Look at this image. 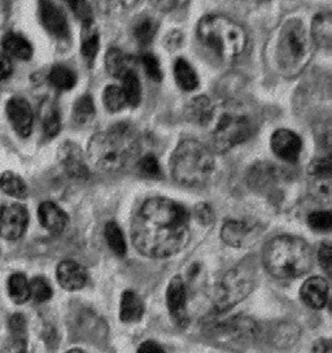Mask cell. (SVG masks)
Segmentation results:
<instances>
[{"instance_id":"18","label":"cell","mask_w":332,"mask_h":353,"mask_svg":"<svg viewBox=\"0 0 332 353\" xmlns=\"http://www.w3.org/2000/svg\"><path fill=\"white\" fill-rule=\"evenodd\" d=\"M310 37H311L313 42L317 44L320 48H324V50L331 48L332 19L330 13L323 12L313 19Z\"/></svg>"},{"instance_id":"6","label":"cell","mask_w":332,"mask_h":353,"mask_svg":"<svg viewBox=\"0 0 332 353\" xmlns=\"http://www.w3.org/2000/svg\"><path fill=\"white\" fill-rule=\"evenodd\" d=\"M310 38L304 23L293 19L288 20L280 29L278 37V66L284 76L299 74L309 61Z\"/></svg>"},{"instance_id":"41","label":"cell","mask_w":332,"mask_h":353,"mask_svg":"<svg viewBox=\"0 0 332 353\" xmlns=\"http://www.w3.org/2000/svg\"><path fill=\"white\" fill-rule=\"evenodd\" d=\"M8 326H10V331H11L13 339L26 341V320L23 314H20V313L13 314L10 319Z\"/></svg>"},{"instance_id":"38","label":"cell","mask_w":332,"mask_h":353,"mask_svg":"<svg viewBox=\"0 0 332 353\" xmlns=\"http://www.w3.org/2000/svg\"><path fill=\"white\" fill-rule=\"evenodd\" d=\"M138 169L142 176L151 179H157L161 176V166L158 164L157 159L152 154H147L143 159H141Z\"/></svg>"},{"instance_id":"2","label":"cell","mask_w":332,"mask_h":353,"mask_svg":"<svg viewBox=\"0 0 332 353\" xmlns=\"http://www.w3.org/2000/svg\"><path fill=\"white\" fill-rule=\"evenodd\" d=\"M138 134L129 123H117L95 134L89 143L90 161L103 172H116L138 152Z\"/></svg>"},{"instance_id":"30","label":"cell","mask_w":332,"mask_h":353,"mask_svg":"<svg viewBox=\"0 0 332 353\" xmlns=\"http://www.w3.org/2000/svg\"><path fill=\"white\" fill-rule=\"evenodd\" d=\"M50 83L61 91H69L77 83L76 73L65 65H55L50 72Z\"/></svg>"},{"instance_id":"28","label":"cell","mask_w":332,"mask_h":353,"mask_svg":"<svg viewBox=\"0 0 332 353\" xmlns=\"http://www.w3.org/2000/svg\"><path fill=\"white\" fill-rule=\"evenodd\" d=\"M122 92L125 95V99L127 105L136 107L141 99H142V85L138 78V74L135 70L127 72L123 77L121 78Z\"/></svg>"},{"instance_id":"29","label":"cell","mask_w":332,"mask_h":353,"mask_svg":"<svg viewBox=\"0 0 332 353\" xmlns=\"http://www.w3.org/2000/svg\"><path fill=\"white\" fill-rule=\"evenodd\" d=\"M0 188L4 194L14 199H25L28 196V186L23 178L12 172H6L0 176Z\"/></svg>"},{"instance_id":"43","label":"cell","mask_w":332,"mask_h":353,"mask_svg":"<svg viewBox=\"0 0 332 353\" xmlns=\"http://www.w3.org/2000/svg\"><path fill=\"white\" fill-rule=\"evenodd\" d=\"M318 259H320L322 268H323L327 273H330V272H331L332 256L331 245H330L329 243H324V244H322L321 247H320Z\"/></svg>"},{"instance_id":"26","label":"cell","mask_w":332,"mask_h":353,"mask_svg":"<svg viewBox=\"0 0 332 353\" xmlns=\"http://www.w3.org/2000/svg\"><path fill=\"white\" fill-rule=\"evenodd\" d=\"M8 295L16 304H23L30 299V281L23 273H14L8 278Z\"/></svg>"},{"instance_id":"36","label":"cell","mask_w":332,"mask_h":353,"mask_svg":"<svg viewBox=\"0 0 332 353\" xmlns=\"http://www.w3.org/2000/svg\"><path fill=\"white\" fill-rule=\"evenodd\" d=\"M52 296V287L43 276H35L30 281V298L37 303H45Z\"/></svg>"},{"instance_id":"23","label":"cell","mask_w":332,"mask_h":353,"mask_svg":"<svg viewBox=\"0 0 332 353\" xmlns=\"http://www.w3.org/2000/svg\"><path fill=\"white\" fill-rule=\"evenodd\" d=\"M187 117L196 125L209 123L214 117V108L211 100L205 97L195 98L187 108Z\"/></svg>"},{"instance_id":"39","label":"cell","mask_w":332,"mask_h":353,"mask_svg":"<svg viewBox=\"0 0 332 353\" xmlns=\"http://www.w3.org/2000/svg\"><path fill=\"white\" fill-rule=\"evenodd\" d=\"M70 7L72 12L76 14L82 23L92 21V10L87 0H63Z\"/></svg>"},{"instance_id":"47","label":"cell","mask_w":332,"mask_h":353,"mask_svg":"<svg viewBox=\"0 0 332 353\" xmlns=\"http://www.w3.org/2000/svg\"><path fill=\"white\" fill-rule=\"evenodd\" d=\"M313 353H330V345L329 342L326 341H321L320 343H317L313 348Z\"/></svg>"},{"instance_id":"11","label":"cell","mask_w":332,"mask_h":353,"mask_svg":"<svg viewBox=\"0 0 332 353\" xmlns=\"http://www.w3.org/2000/svg\"><path fill=\"white\" fill-rule=\"evenodd\" d=\"M7 116L14 132L20 137L28 138L33 130V110L29 101L20 97H14L7 103Z\"/></svg>"},{"instance_id":"1","label":"cell","mask_w":332,"mask_h":353,"mask_svg":"<svg viewBox=\"0 0 332 353\" xmlns=\"http://www.w3.org/2000/svg\"><path fill=\"white\" fill-rule=\"evenodd\" d=\"M189 236V213L170 199H148L134 217V245L147 257L165 259L178 254Z\"/></svg>"},{"instance_id":"40","label":"cell","mask_w":332,"mask_h":353,"mask_svg":"<svg viewBox=\"0 0 332 353\" xmlns=\"http://www.w3.org/2000/svg\"><path fill=\"white\" fill-rule=\"evenodd\" d=\"M142 65L144 68V72L147 76L151 78L152 81H161L163 78V72H161V65L160 61L155 55L152 54H144L142 56Z\"/></svg>"},{"instance_id":"35","label":"cell","mask_w":332,"mask_h":353,"mask_svg":"<svg viewBox=\"0 0 332 353\" xmlns=\"http://www.w3.org/2000/svg\"><path fill=\"white\" fill-rule=\"evenodd\" d=\"M103 101L110 112H120L125 105H127L120 86H108L105 88L103 94Z\"/></svg>"},{"instance_id":"45","label":"cell","mask_w":332,"mask_h":353,"mask_svg":"<svg viewBox=\"0 0 332 353\" xmlns=\"http://www.w3.org/2000/svg\"><path fill=\"white\" fill-rule=\"evenodd\" d=\"M3 353H26V341L13 339L4 347Z\"/></svg>"},{"instance_id":"15","label":"cell","mask_w":332,"mask_h":353,"mask_svg":"<svg viewBox=\"0 0 332 353\" xmlns=\"http://www.w3.org/2000/svg\"><path fill=\"white\" fill-rule=\"evenodd\" d=\"M56 276L60 286L68 291L81 290L87 282V273L85 268L73 260L61 261L57 266Z\"/></svg>"},{"instance_id":"4","label":"cell","mask_w":332,"mask_h":353,"mask_svg":"<svg viewBox=\"0 0 332 353\" xmlns=\"http://www.w3.org/2000/svg\"><path fill=\"white\" fill-rule=\"evenodd\" d=\"M172 176L178 183L187 188L205 185L214 170V157L211 150L195 139L178 144L170 160Z\"/></svg>"},{"instance_id":"27","label":"cell","mask_w":332,"mask_h":353,"mask_svg":"<svg viewBox=\"0 0 332 353\" xmlns=\"http://www.w3.org/2000/svg\"><path fill=\"white\" fill-rule=\"evenodd\" d=\"M248 226L242 221H227L222 228L223 242L233 247H240L248 236Z\"/></svg>"},{"instance_id":"31","label":"cell","mask_w":332,"mask_h":353,"mask_svg":"<svg viewBox=\"0 0 332 353\" xmlns=\"http://www.w3.org/2000/svg\"><path fill=\"white\" fill-rule=\"evenodd\" d=\"M157 33V23L149 16L139 17L133 26L134 38L142 46L151 43Z\"/></svg>"},{"instance_id":"7","label":"cell","mask_w":332,"mask_h":353,"mask_svg":"<svg viewBox=\"0 0 332 353\" xmlns=\"http://www.w3.org/2000/svg\"><path fill=\"white\" fill-rule=\"evenodd\" d=\"M256 285V272L251 264H240L226 272L217 282L213 291L214 308L226 312L253 291Z\"/></svg>"},{"instance_id":"3","label":"cell","mask_w":332,"mask_h":353,"mask_svg":"<svg viewBox=\"0 0 332 353\" xmlns=\"http://www.w3.org/2000/svg\"><path fill=\"white\" fill-rule=\"evenodd\" d=\"M264 263L270 274L279 279H293L309 272L313 254L305 241L296 236H278L266 245Z\"/></svg>"},{"instance_id":"44","label":"cell","mask_w":332,"mask_h":353,"mask_svg":"<svg viewBox=\"0 0 332 353\" xmlns=\"http://www.w3.org/2000/svg\"><path fill=\"white\" fill-rule=\"evenodd\" d=\"M11 59L4 54H0V82L11 76Z\"/></svg>"},{"instance_id":"9","label":"cell","mask_w":332,"mask_h":353,"mask_svg":"<svg viewBox=\"0 0 332 353\" xmlns=\"http://www.w3.org/2000/svg\"><path fill=\"white\" fill-rule=\"evenodd\" d=\"M29 222L28 210L20 204H7L0 207V236L8 241L21 238Z\"/></svg>"},{"instance_id":"20","label":"cell","mask_w":332,"mask_h":353,"mask_svg":"<svg viewBox=\"0 0 332 353\" xmlns=\"http://www.w3.org/2000/svg\"><path fill=\"white\" fill-rule=\"evenodd\" d=\"M1 47L6 55L19 60H29L33 56V46L21 34L7 33L3 37Z\"/></svg>"},{"instance_id":"25","label":"cell","mask_w":332,"mask_h":353,"mask_svg":"<svg viewBox=\"0 0 332 353\" xmlns=\"http://www.w3.org/2000/svg\"><path fill=\"white\" fill-rule=\"evenodd\" d=\"M41 121L43 132L48 138H54L60 132V113L54 101L45 100L41 105Z\"/></svg>"},{"instance_id":"14","label":"cell","mask_w":332,"mask_h":353,"mask_svg":"<svg viewBox=\"0 0 332 353\" xmlns=\"http://www.w3.org/2000/svg\"><path fill=\"white\" fill-rule=\"evenodd\" d=\"M186 303L187 291L186 285L180 276H174L166 290V304L172 317L176 322L182 323L186 321Z\"/></svg>"},{"instance_id":"5","label":"cell","mask_w":332,"mask_h":353,"mask_svg":"<svg viewBox=\"0 0 332 353\" xmlns=\"http://www.w3.org/2000/svg\"><path fill=\"white\" fill-rule=\"evenodd\" d=\"M198 37L203 43L225 59L242 55L247 46L243 28L225 16H205L198 23Z\"/></svg>"},{"instance_id":"24","label":"cell","mask_w":332,"mask_h":353,"mask_svg":"<svg viewBox=\"0 0 332 353\" xmlns=\"http://www.w3.org/2000/svg\"><path fill=\"white\" fill-rule=\"evenodd\" d=\"M174 78L178 86L185 91H192L199 86V77L189 61L178 59L174 64Z\"/></svg>"},{"instance_id":"37","label":"cell","mask_w":332,"mask_h":353,"mask_svg":"<svg viewBox=\"0 0 332 353\" xmlns=\"http://www.w3.org/2000/svg\"><path fill=\"white\" fill-rule=\"evenodd\" d=\"M308 223H309L310 228L314 229L315 232H329L332 226L331 213L326 212V210L313 212L308 217Z\"/></svg>"},{"instance_id":"46","label":"cell","mask_w":332,"mask_h":353,"mask_svg":"<svg viewBox=\"0 0 332 353\" xmlns=\"http://www.w3.org/2000/svg\"><path fill=\"white\" fill-rule=\"evenodd\" d=\"M138 353H166L165 350L158 343L148 341L139 345Z\"/></svg>"},{"instance_id":"8","label":"cell","mask_w":332,"mask_h":353,"mask_svg":"<svg viewBox=\"0 0 332 353\" xmlns=\"http://www.w3.org/2000/svg\"><path fill=\"white\" fill-rule=\"evenodd\" d=\"M252 134V123L240 114H225L216 123L213 130V147L218 152L230 151L234 147L244 143Z\"/></svg>"},{"instance_id":"19","label":"cell","mask_w":332,"mask_h":353,"mask_svg":"<svg viewBox=\"0 0 332 353\" xmlns=\"http://www.w3.org/2000/svg\"><path fill=\"white\" fill-rule=\"evenodd\" d=\"M144 304L134 291H123L120 300V319L123 323H135L143 317Z\"/></svg>"},{"instance_id":"16","label":"cell","mask_w":332,"mask_h":353,"mask_svg":"<svg viewBox=\"0 0 332 353\" xmlns=\"http://www.w3.org/2000/svg\"><path fill=\"white\" fill-rule=\"evenodd\" d=\"M302 301L313 309L324 308L329 300V283L322 276H311L300 290Z\"/></svg>"},{"instance_id":"21","label":"cell","mask_w":332,"mask_h":353,"mask_svg":"<svg viewBox=\"0 0 332 353\" xmlns=\"http://www.w3.org/2000/svg\"><path fill=\"white\" fill-rule=\"evenodd\" d=\"M99 30L94 21L85 22L81 34V52L89 64L95 61V57L99 52Z\"/></svg>"},{"instance_id":"42","label":"cell","mask_w":332,"mask_h":353,"mask_svg":"<svg viewBox=\"0 0 332 353\" xmlns=\"http://www.w3.org/2000/svg\"><path fill=\"white\" fill-rule=\"evenodd\" d=\"M189 0H151L158 11L173 12L178 11L189 4Z\"/></svg>"},{"instance_id":"32","label":"cell","mask_w":332,"mask_h":353,"mask_svg":"<svg viewBox=\"0 0 332 353\" xmlns=\"http://www.w3.org/2000/svg\"><path fill=\"white\" fill-rule=\"evenodd\" d=\"M105 241L108 243L112 251L118 256H123L126 254V242L125 236L122 234L121 228L116 222H108L104 229Z\"/></svg>"},{"instance_id":"12","label":"cell","mask_w":332,"mask_h":353,"mask_svg":"<svg viewBox=\"0 0 332 353\" xmlns=\"http://www.w3.org/2000/svg\"><path fill=\"white\" fill-rule=\"evenodd\" d=\"M302 142L299 135L288 129H279L271 137V150L279 159L295 163L299 159Z\"/></svg>"},{"instance_id":"34","label":"cell","mask_w":332,"mask_h":353,"mask_svg":"<svg viewBox=\"0 0 332 353\" xmlns=\"http://www.w3.org/2000/svg\"><path fill=\"white\" fill-rule=\"evenodd\" d=\"M138 1L139 0H96L99 11L108 16H116L129 11L136 6Z\"/></svg>"},{"instance_id":"22","label":"cell","mask_w":332,"mask_h":353,"mask_svg":"<svg viewBox=\"0 0 332 353\" xmlns=\"http://www.w3.org/2000/svg\"><path fill=\"white\" fill-rule=\"evenodd\" d=\"M133 61L118 48H111L105 57V66L112 77L121 79L127 72L134 70Z\"/></svg>"},{"instance_id":"13","label":"cell","mask_w":332,"mask_h":353,"mask_svg":"<svg viewBox=\"0 0 332 353\" xmlns=\"http://www.w3.org/2000/svg\"><path fill=\"white\" fill-rule=\"evenodd\" d=\"M59 159L68 174L77 179L89 178V168L77 144L65 142L59 150Z\"/></svg>"},{"instance_id":"48","label":"cell","mask_w":332,"mask_h":353,"mask_svg":"<svg viewBox=\"0 0 332 353\" xmlns=\"http://www.w3.org/2000/svg\"><path fill=\"white\" fill-rule=\"evenodd\" d=\"M67 353H85V352H82V351H81V350H70V351H69V352H67Z\"/></svg>"},{"instance_id":"10","label":"cell","mask_w":332,"mask_h":353,"mask_svg":"<svg viewBox=\"0 0 332 353\" xmlns=\"http://www.w3.org/2000/svg\"><path fill=\"white\" fill-rule=\"evenodd\" d=\"M38 14L43 28L52 37L60 41L69 39L70 30L67 17L52 0H38Z\"/></svg>"},{"instance_id":"33","label":"cell","mask_w":332,"mask_h":353,"mask_svg":"<svg viewBox=\"0 0 332 353\" xmlns=\"http://www.w3.org/2000/svg\"><path fill=\"white\" fill-rule=\"evenodd\" d=\"M95 116V104L89 95H83L76 101L73 107V119L78 125L89 123Z\"/></svg>"},{"instance_id":"17","label":"cell","mask_w":332,"mask_h":353,"mask_svg":"<svg viewBox=\"0 0 332 353\" xmlns=\"http://www.w3.org/2000/svg\"><path fill=\"white\" fill-rule=\"evenodd\" d=\"M38 217L41 225L48 232H61L67 228V213L52 201H45L39 205Z\"/></svg>"}]
</instances>
